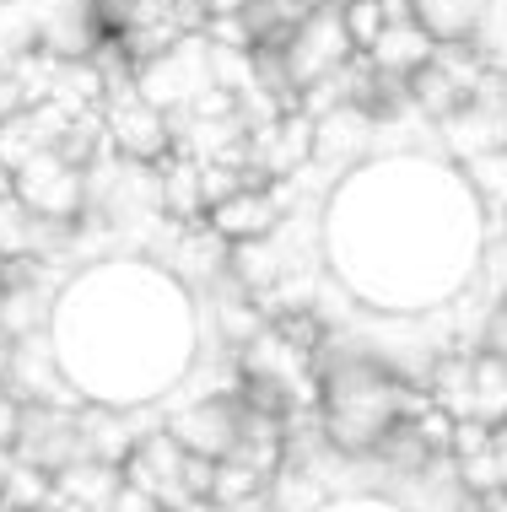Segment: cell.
<instances>
[{
  "mask_svg": "<svg viewBox=\"0 0 507 512\" xmlns=\"http://www.w3.org/2000/svg\"><path fill=\"white\" fill-rule=\"evenodd\" d=\"M6 195H11V168L0 162V200H6Z\"/></svg>",
  "mask_w": 507,
  "mask_h": 512,
  "instance_id": "obj_21",
  "label": "cell"
},
{
  "mask_svg": "<svg viewBox=\"0 0 507 512\" xmlns=\"http://www.w3.org/2000/svg\"><path fill=\"white\" fill-rule=\"evenodd\" d=\"M481 356H491V362L507 367V302H497V308L486 313V324H481Z\"/></svg>",
  "mask_w": 507,
  "mask_h": 512,
  "instance_id": "obj_18",
  "label": "cell"
},
{
  "mask_svg": "<svg viewBox=\"0 0 507 512\" xmlns=\"http://www.w3.org/2000/svg\"><path fill=\"white\" fill-rule=\"evenodd\" d=\"M313 378H319V437L340 459H373L400 421L432 410V394L394 378V367L373 351L319 345Z\"/></svg>",
  "mask_w": 507,
  "mask_h": 512,
  "instance_id": "obj_1",
  "label": "cell"
},
{
  "mask_svg": "<svg viewBox=\"0 0 507 512\" xmlns=\"http://www.w3.org/2000/svg\"><path fill=\"white\" fill-rule=\"evenodd\" d=\"M22 464L44 469V475H60L65 464L87 459V442H81V415L60 410V405H22V426L17 442H11Z\"/></svg>",
  "mask_w": 507,
  "mask_h": 512,
  "instance_id": "obj_6",
  "label": "cell"
},
{
  "mask_svg": "<svg viewBox=\"0 0 507 512\" xmlns=\"http://www.w3.org/2000/svg\"><path fill=\"white\" fill-rule=\"evenodd\" d=\"M281 60H286V81H292L297 98H303L308 87H319L324 76L346 71V65L356 60V44L346 33V11H340V0L324 6V11H313V17L286 38Z\"/></svg>",
  "mask_w": 507,
  "mask_h": 512,
  "instance_id": "obj_3",
  "label": "cell"
},
{
  "mask_svg": "<svg viewBox=\"0 0 507 512\" xmlns=\"http://www.w3.org/2000/svg\"><path fill=\"white\" fill-rule=\"evenodd\" d=\"M125 486V469L119 464H98V459H76L54 475V507L60 512H92L108 507Z\"/></svg>",
  "mask_w": 507,
  "mask_h": 512,
  "instance_id": "obj_10",
  "label": "cell"
},
{
  "mask_svg": "<svg viewBox=\"0 0 507 512\" xmlns=\"http://www.w3.org/2000/svg\"><path fill=\"white\" fill-rule=\"evenodd\" d=\"M49 318V292L38 281H6L0 286V340H33L44 335Z\"/></svg>",
  "mask_w": 507,
  "mask_h": 512,
  "instance_id": "obj_13",
  "label": "cell"
},
{
  "mask_svg": "<svg viewBox=\"0 0 507 512\" xmlns=\"http://www.w3.org/2000/svg\"><path fill=\"white\" fill-rule=\"evenodd\" d=\"M340 11H346V33L356 54H367L378 44V33L389 27V11H383V0H340Z\"/></svg>",
  "mask_w": 507,
  "mask_h": 512,
  "instance_id": "obj_17",
  "label": "cell"
},
{
  "mask_svg": "<svg viewBox=\"0 0 507 512\" xmlns=\"http://www.w3.org/2000/svg\"><path fill=\"white\" fill-rule=\"evenodd\" d=\"M281 216L286 211H281L276 184H249V189H238L227 205L205 211V227H211L222 243H254V238H276Z\"/></svg>",
  "mask_w": 507,
  "mask_h": 512,
  "instance_id": "obj_8",
  "label": "cell"
},
{
  "mask_svg": "<svg viewBox=\"0 0 507 512\" xmlns=\"http://www.w3.org/2000/svg\"><path fill=\"white\" fill-rule=\"evenodd\" d=\"M76 415H81V442H87V459L125 469V459L135 453V442H141L125 426V415H114V410H76Z\"/></svg>",
  "mask_w": 507,
  "mask_h": 512,
  "instance_id": "obj_14",
  "label": "cell"
},
{
  "mask_svg": "<svg viewBox=\"0 0 507 512\" xmlns=\"http://www.w3.org/2000/svg\"><path fill=\"white\" fill-rule=\"evenodd\" d=\"M491 0H410V17L432 33V44H470L481 33V17H486Z\"/></svg>",
  "mask_w": 507,
  "mask_h": 512,
  "instance_id": "obj_11",
  "label": "cell"
},
{
  "mask_svg": "<svg viewBox=\"0 0 507 512\" xmlns=\"http://www.w3.org/2000/svg\"><path fill=\"white\" fill-rule=\"evenodd\" d=\"M11 195H17L38 221H71L87 216V173L71 168L60 151H33L11 168Z\"/></svg>",
  "mask_w": 507,
  "mask_h": 512,
  "instance_id": "obj_2",
  "label": "cell"
},
{
  "mask_svg": "<svg viewBox=\"0 0 507 512\" xmlns=\"http://www.w3.org/2000/svg\"><path fill=\"white\" fill-rule=\"evenodd\" d=\"M249 6H254V0H205V11H211V17H243Z\"/></svg>",
  "mask_w": 507,
  "mask_h": 512,
  "instance_id": "obj_20",
  "label": "cell"
},
{
  "mask_svg": "<svg viewBox=\"0 0 507 512\" xmlns=\"http://www.w3.org/2000/svg\"><path fill=\"white\" fill-rule=\"evenodd\" d=\"M313 135H319V124L308 114H281L276 124H265V130L249 135V178L254 184H281V178H292L303 162H313Z\"/></svg>",
  "mask_w": 507,
  "mask_h": 512,
  "instance_id": "obj_7",
  "label": "cell"
},
{
  "mask_svg": "<svg viewBox=\"0 0 507 512\" xmlns=\"http://www.w3.org/2000/svg\"><path fill=\"white\" fill-rule=\"evenodd\" d=\"M92 512H114V507H92Z\"/></svg>",
  "mask_w": 507,
  "mask_h": 512,
  "instance_id": "obj_25",
  "label": "cell"
},
{
  "mask_svg": "<svg viewBox=\"0 0 507 512\" xmlns=\"http://www.w3.org/2000/svg\"><path fill=\"white\" fill-rule=\"evenodd\" d=\"M17 426H22V405L11 399L6 383H0V448H11V442H17Z\"/></svg>",
  "mask_w": 507,
  "mask_h": 512,
  "instance_id": "obj_19",
  "label": "cell"
},
{
  "mask_svg": "<svg viewBox=\"0 0 507 512\" xmlns=\"http://www.w3.org/2000/svg\"><path fill=\"white\" fill-rule=\"evenodd\" d=\"M373 71H383V76H400V81H410L421 71V65H432L437 60V44H432V33L421 27L416 17H400V22H389L378 33V44L362 54Z\"/></svg>",
  "mask_w": 507,
  "mask_h": 512,
  "instance_id": "obj_9",
  "label": "cell"
},
{
  "mask_svg": "<svg viewBox=\"0 0 507 512\" xmlns=\"http://www.w3.org/2000/svg\"><path fill=\"white\" fill-rule=\"evenodd\" d=\"M0 259H33V211L17 195L0 200Z\"/></svg>",
  "mask_w": 507,
  "mask_h": 512,
  "instance_id": "obj_16",
  "label": "cell"
},
{
  "mask_svg": "<svg viewBox=\"0 0 507 512\" xmlns=\"http://www.w3.org/2000/svg\"><path fill=\"white\" fill-rule=\"evenodd\" d=\"M49 512H60V507H49Z\"/></svg>",
  "mask_w": 507,
  "mask_h": 512,
  "instance_id": "obj_26",
  "label": "cell"
},
{
  "mask_svg": "<svg viewBox=\"0 0 507 512\" xmlns=\"http://www.w3.org/2000/svg\"><path fill=\"white\" fill-rule=\"evenodd\" d=\"M297 6H308V11H324V6H335V0H297Z\"/></svg>",
  "mask_w": 507,
  "mask_h": 512,
  "instance_id": "obj_22",
  "label": "cell"
},
{
  "mask_svg": "<svg viewBox=\"0 0 507 512\" xmlns=\"http://www.w3.org/2000/svg\"><path fill=\"white\" fill-rule=\"evenodd\" d=\"M168 437L184 453H200V459H211V464L232 459L238 442H243V405H238V394H205V399H195V405L173 410L168 415Z\"/></svg>",
  "mask_w": 507,
  "mask_h": 512,
  "instance_id": "obj_5",
  "label": "cell"
},
{
  "mask_svg": "<svg viewBox=\"0 0 507 512\" xmlns=\"http://www.w3.org/2000/svg\"><path fill=\"white\" fill-rule=\"evenodd\" d=\"M227 281H238L249 297H265L286 281V259L270 238L254 243H227Z\"/></svg>",
  "mask_w": 507,
  "mask_h": 512,
  "instance_id": "obj_12",
  "label": "cell"
},
{
  "mask_svg": "<svg viewBox=\"0 0 507 512\" xmlns=\"http://www.w3.org/2000/svg\"><path fill=\"white\" fill-rule=\"evenodd\" d=\"M470 421H481V426L507 421V367L481 351L470 356Z\"/></svg>",
  "mask_w": 507,
  "mask_h": 512,
  "instance_id": "obj_15",
  "label": "cell"
},
{
  "mask_svg": "<svg viewBox=\"0 0 507 512\" xmlns=\"http://www.w3.org/2000/svg\"><path fill=\"white\" fill-rule=\"evenodd\" d=\"M6 265H11V259H0V286H6Z\"/></svg>",
  "mask_w": 507,
  "mask_h": 512,
  "instance_id": "obj_23",
  "label": "cell"
},
{
  "mask_svg": "<svg viewBox=\"0 0 507 512\" xmlns=\"http://www.w3.org/2000/svg\"><path fill=\"white\" fill-rule=\"evenodd\" d=\"M502 157H507V119H502Z\"/></svg>",
  "mask_w": 507,
  "mask_h": 512,
  "instance_id": "obj_24",
  "label": "cell"
},
{
  "mask_svg": "<svg viewBox=\"0 0 507 512\" xmlns=\"http://www.w3.org/2000/svg\"><path fill=\"white\" fill-rule=\"evenodd\" d=\"M103 130H108V146H114L125 162H141V168H162V162L173 157L168 114H162V108H152L135 87L108 92V103H103Z\"/></svg>",
  "mask_w": 507,
  "mask_h": 512,
  "instance_id": "obj_4",
  "label": "cell"
}]
</instances>
